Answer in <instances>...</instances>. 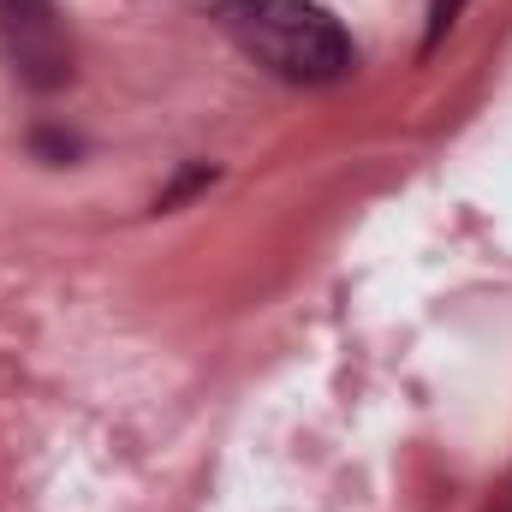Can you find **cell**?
I'll use <instances>...</instances> for the list:
<instances>
[{
    "instance_id": "4",
    "label": "cell",
    "mask_w": 512,
    "mask_h": 512,
    "mask_svg": "<svg viewBox=\"0 0 512 512\" xmlns=\"http://www.w3.org/2000/svg\"><path fill=\"white\" fill-rule=\"evenodd\" d=\"M465 12V0H429V30H423V54L441 48V36L453 30V18Z\"/></svg>"
},
{
    "instance_id": "1",
    "label": "cell",
    "mask_w": 512,
    "mask_h": 512,
    "mask_svg": "<svg viewBox=\"0 0 512 512\" xmlns=\"http://www.w3.org/2000/svg\"><path fill=\"white\" fill-rule=\"evenodd\" d=\"M215 24L280 84L322 90L358 72V42L316 0H215Z\"/></svg>"
},
{
    "instance_id": "2",
    "label": "cell",
    "mask_w": 512,
    "mask_h": 512,
    "mask_svg": "<svg viewBox=\"0 0 512 512\" xmlns=\"http://www.w3.org/2000/svg\"><path fill=\"white\" fill-rule=\"evenodd\" d=\"M0 48H6V66L18 72V84L36 96L66 90L78 72L60 0H0Z\"/></svg>"
},
{
    "instance_id": "5",
    "label": "cell",
    "mask_w": 512,
    "mask_h": 512,
    "mask_svg": "<svg viewBox=\"0 0 512 512\" xmlns=\"http://www.w3.org/2000/svg\"><path fill=\"white\" fill-rule=\"evenodd\" d=\"M30 143H36V155H42V161H54V167L78 161V137H72V131H36Z\"/></svg>"
},
{
    "instance_id": "3",
    "label": "cell",
    "mask_w": 512,
    "mask_h": 512,
    "mask_svg": "<svg viewBox=\"0 0 512 512\" xmlns=\"http://www.w3.org/2000/svg\"><path fill=\"white\" fill-rule=\"evenodd\" d=\"M209 185H215V167H185V173H179V179H173V185L155 197V209L167 215V209H179L185 197H197V191H209Z\"/></svg>"
}]
</instances>
